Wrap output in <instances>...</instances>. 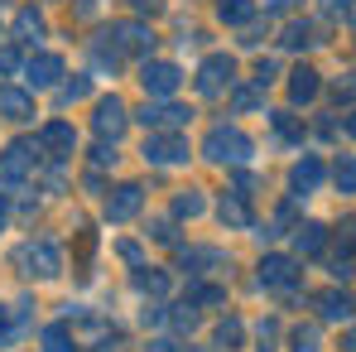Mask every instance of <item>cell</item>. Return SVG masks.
I'll use <instances>...</instances> for the list:
<instances>
[{
  "instance_id": "cell-3",
  "label": "cell",
  "mask_w": 356,
  "mask_h": 352,
  "mask_svg": "<svg viewBox=\"0 0 356 352\" xmlns=\"http://www.w3.org/2000/svg\"><path fill=\"white\" fill-rule=\"evenodd\" d=\"M102 39H106L116 54H140V59H149V54H154V29H149V24H140V20H116Z\"/></svg>"
},
{
  "instance_id": "cell-12",
  "label": "cell",
  "mask_w": 356,
  "mask_h": 352,
  "mask_svg": "<svg viewBox=\"0 0 356 352\" xmlns=\"http://www.w3.org/2000/svg\"><path fill=\"white\" fill-rule=\"evenodd\" d=\"M140 203H145V188H140V183H116V188L106 193V217H111V222H130V217L140 213Z\"/></svg>"
},
{
  "instance_id": "cell-1",
  "label": "cell",
  "mask_w": 356,
  "mask_h": 352,
  "mask_svg": "<svg viewBox=\"0 0 356 352\" xmlns=\"http://www.w3.org/2000/svg\"><path fill=\"white\" fill-rule=\"evenodd\" d=\"M202 155L212 164H245L255 155V140L241 130V125H212L207 140H202Z\"/></svg>"
},
{
  "instance_id": "cell-4",
  "label": "cell",
  "mask_w": 356,
  "mask_h": 352,
  "mask_svg": "<svg viewBox=\"0 0 356 352\" xmlns=\"http://www.w3.org/2000/svg\"><path fill=\"white\" fill-rule=\"evenodd\" d=\"M140 155H145V164H188L193 150H188V140L178 130H149Z\"/></svg>"
},
{
  "instance_id": "cell-32",
  "label": "cell",
  "mask_w": 356,
  "mask_h": 352,
  "mask_svg": "<svg viewBox=\"0 0 356 352\" xmlns=\"http://www.w3.org/2000/svg\"><path fill=\"white\" fill-rule=\"evenodd\" d=\"M169 323H174V333H193L197 328V304H178L169 314Z\"/></svg>"
},
{
  "instance_id": "cell-9",
  "label": "cell",
  "mask_w": 356,
  "mask_h": 352,
  "mask_svg": "<svg viewBox=\"0 0 356 352\" xmlns=\"http://www.w3.org/2000/svg\"><path fill=\"white\" fill-rule=\"evenodd\" d=\"M39 140H15V145H5V155H0V174L5 178H29L34 174V164H39Z\"/></svg>"
},
{
  "instance_id": "cell-34",
  "label": "cell",
  "mask_w": 356,
  "mask_h": 352,
  "mask_svg": "<svg viewBox=\"0 0 356 352\" xmlns=\"http://www.w3.org/2000/svg\"><path fill=\"white\" fill-rule=\"evenodd\" d=\"M275 130H280V135H284V140H303V125H298L294 116H289V112H275Z\"/></svg>"
},
{
  "instance_id": "cell-5",
  "label": "cell",
  "mask_w": 356,
  "mask_h": 352,
  "mask_svg": "<svg viewBox=\"0 0 356 352\" xmlns=\"http://www.w3.org/2000/svg\"><path fill=\"white\" fill-rule=\"evenodd\" d=\"M236 77V59L232 54H207L197 68V97H222Z\"/></svg>"
},
{
  "instance_id": "cell-20",
  "label": "cell",
  "mask_w": 356,
  "mask_h": 352,
  "mask_svg": "<svg viewBox=\"0 0 356 352\" xmlns=\"http://www.w3.org/2000/svg\"><path fill=\"white\" fill-rule=\"evenodd\" d=\"M15 39L19 44H39L44 39V15L39 10H19L15 15Z\"/></svg>"
},
{
  "instance_id": "cell-50",
  "label": "cell",
  "mask_w": 356,
  "mask_h": 352,
  "mask_svg": "<svg viewBox=\"0 0 356 352\" xmlns=\"http://www.w3.org/2000/svg\"><path fill=\"white\" fill-rule=\"evenodd\" d=\"M347 135H356V112H352V116H347Z\"/></svg>"
},
{
  "instance_id": "cell-19",
  "label": "cell",
  "mask_w": 356,
  "mask_h": 352,
  "mask_svg": "<svg viewBox=\"0 0 356 352\" xmlns=\"http://www.w3.org/2000/svg\"><path fill=\"white\" fill-rule=\"evenodd\" d=\"M327 246V227L323 222H298L294 227V251L298 256H318Z\"/></svg>"
},
{
  "instance_id": "cell-15",
  "label": "cell",
  "mask_w": 356,
  "mask_h": 352,
  "mask_svg": "<svg viewBox=\"0 0 356 352\" xmlns=\"http://www.w3.org/2000/svg\"><path fill=\"white\" fill-rule=\"evenodd\" d=\"M323 178H327L323 160H318V155H303L294 169H289V188H294V193H313V188H323Z\"/></svg>"
},
{
  "instance_id": "cell-44",
  "label": "cell",
  "mask_w": 356,
  "mask_h": 352,
  "mask_svg": "<svg viewBox=\"0 0 356 352\" xmlns=\"http://www.w3.org/2000/svg\"><path fill=\"white\" fill-rule=\"evenodd\" d=\"M352 5H356V0H323V10H327V15H347Z\"/></svg>"
},
{
  "instance_id": "cell-16",
  "label": "cell",
  "mask_w": 356,
  "mask_h": 352,
  "mask_svg": "<svg viewBox=\"0 0 356 352\" xmlns=\"http://www.w3.org/2000/svg\"><path fill=\"white\" fill-rule=\"evenodd\" d=\"M178 261H183L188 270H222V266H227V251H222V246H183Z\"/></svg>"
},
{
  "instance_id": "cell-23",
  "label": "cell",
  "mask_w": 356,
  "mask_h": 352,
  "mask_svg": "<svg viewBox=\"0 0 356 352\" xmlns=\"http://www.w3.org/2000/svg\"><path fill=\"white\" fill-rule=\"evenodd\" d=\"M212 343H217V348H222V352L241 348V343H245V323H241V319H232V314H227V319H222V323H217V333H212Z\"/></svg>"
},
{
  "instance_id": "cell-27",
  "label": "cell",
  "mask_w": 356,
  "mask_h": 352,
  "mask_svg": "<svg viewBox=\"0 0 356 352\" xmlns=\"http://www.w3.org/2000/svg\"><path fill=\"white\" fill-rule=\"evenodd\" d=\"M202 208H207V198L197 188H183L174 198V217H202Z\"/></svg>"
},
{
  "instance_id": "cell-45",
  "label": "cell",
  "mask_w": 356,
  "mask_h": 352,
  "mask_svg": "<svg viewBox=\"0 0 356 352\" xmlns=\"http://www.w3.org/2000/svg\"><path fill=\"white\" fill-rule=\"evenodd\" d=\"M120 256H125L130 266H140V246H135V241H120Z\"/></svg>"
},
{
  "instance_id": "cell-22",
  "label": "cell",
  "mask_w": 356,
  "mask_h": 352,
  "mask_svg": "<svg viewBox=\"0 0 356 352\" xmlns=\"http://www.w3.org/2000/svg\"><path fill=\"white\" fill-rule=\"evenodd\" d=\"M217 217H222L227 227H250V208H245V198H241V193H227V198H222Z\"/></svg>"
},
{
  "instance_id": "cell-47",
  "label": "cell",
  "mask_w": 356,
  "mask_h": 352,
  "mask_svg": "<svg viewBox=\"0 0 356 352\" xmlns=\"http://www.w3.org/2000/svg\"><path fill=\"white\" fill-rule=\"evenodd\" d=\"M298 0H265V10H294Z\"/></svg>"
},
{
  "instance_id": "cell-17",
  "label": "cell",
  "mask_w": 356,
  "mask_h": 352,
  "mask_svg": "<svg viewBox=\"0 0 356 352\" xmlns=\"http://www.w3.org/2000/svg\"><path fill=\"white\" fill-rule=\"evenodd\" d=\"M318 92H323V82H318L313 68H294V72H289V102H294V107L318 102Z\"/></svg>"
},
{
  "instance_id": "cell-39",
  "label": "cell",
  "mask_w": 356,
  "mask_h": 352,
  "mask_svg": "<svg viewBox=\"0 0 356 352\" xmlns=\"http://www.w3.org/2000/svg\"><path fill=\"white\" fill-rule=\"evenodd\" d=\"M149 236H154L159 246H174V241H178V232H174V222H169V217H159V222L149 227Z\"/></svg>"
},
{
  "instance_id": "cell-13",
  "label": "cell",
  "mask_w": 356,
  "mask_h": 352,
  "mask_svg": "<svg viewBox=\"0 0 356 352\" xmlns=\"http://www.w3.org/2000/svg\"><path fill=\"white\" fill-rule=\"evenodd\" d=\"M58 77H63V59L58 54H29L24 59V82L39 92V87H58Z\"/></svg>"
},
{
  "instance_id": "cell-30",
  "label": "cell",
  "mask_w": 356,
  "mask_h": 352,
  "mask_svg": "<svg viewBox=\"0 0 356 352\" xmlns=\"http://www.w3.org/2000/svg\"><path fill=\"white\" fill-rule=\"evenodd\" d=\"M260 102H265V87H255V82H250V87H236V92H232V107H236V112H255Z\"/></svg>"
},
{
  "instance_id": "cell-46",
  "label": "cell",
  "mask_w": 356,
  "mask_h": 352,
  "mask_svg": "<svg viewBox=\"0 0 356 352\" xmlns=\"http://www.w3.org/2000/svg\"><path fill=\"white\" fill-rule=\"evenodd\" d=\"M174 348H178L174 338H154V343H149V352H174Z\"/></svg>"
},
{
  "instance_id": "cell-2",
  "label": "cell",
  "mask_w": 356,
  "mask_h": 352,
  "mask_svg": "<svg viewBox=\"0 0 356 352\" xmlns=\"http://www.w3.org/2000/svg\"><path fill=\"white\" fill-rule=\"evenodd\" d=\"M15 266H19V275L54 280V275H63V251H58V241H49V236H34V241H24V246L15 251Z\"/></svg>"
},
{
  "instance_id": "cell-28",
  "label": "cell",
  "mask_w": 356,
  "mask_h": 352,
  "mask_svg": "<svg viewBox=\"0 0 356 352\" xmlns=\"http://www.w3.org/2000/svg\"><path fill=\"white\" fill-rule=\"evenodd\" d=\"M332 183H337L342 193H356V155H342V160H337V169H332Z\"/></svg>"
},
{
  "instance_id": "cell-24",
  "label": "cell",
  "mask_w": 356,
  "mask_h": 352,
  "mask_svg": "<svg viewBox=\"0 0 356 352\" xmlns=\"http://www.w3.org/2000/svg\"><path fill=\"white\" fill-rule=\"evenodd\" d=\"M217 20L222 24H250L255 20V0H222L217 5Z\"/></svg>"
},
{
  "instance_id": "cell-29",
  "label": "cell",
  "mask_w": 356,
  "mask_h": 352,
  "mask_svg": "<svg viewBox=\"0 0 356 352\" xmlns=\"http://www.w3.org/2000/svg\"><path fill=\"white\" fill-rule=\"evenodd\" d=\"M289 343H294V352H323V338H318V328H313V323H298Z\"/></svg>"
},
{
  "instance_id": "cell-33",
  "label": "cell",
  "mask_w": 356,
  "mask_h": 352,
  "mask_svg": "<svg viewBox=\"0 0 356 352\" xmlns=\"http://www.w3.org/2000/svg\"><path fill=\"white\" fill-rule=\"evenodd\" d=\"M15 72H24V59H19L15 44H5V49H0V77H15Z\"/></svg>"
},
{
  "instance_id": "cell-31",
  "label": "cell",
  "mask_w": 356,
  "mask_h": 352,
  "mask_svg": "<svg viewBox=\"0 0 356 352\" xmlns=\"http://www.w3.org/2000/svg\"><path fill=\"white\" fill-rule=\"evenodd\" d=\"M44 352H72V338H67L63 323H49L44 328Z\"/></svg>"
},
{
  "instance_id": "cell-40",
  "label": "cell",
  "mask_w": 356,
  "mask_h": 352,
  "mask_svg": "<svg viewBox=\"0 0 356 352\" xmlns=\"http://www.w3.org/2000/svg\"><path fill=\"white\" fill-rule=\"evenodd\" d=\"M255 333H260V352H275V338H280V323H275V319H265Z\"/></svg>"
},
{
  "instance_id": "cell-41",
  "label": "cell",
  "mask_w": 356,
  "mask_h": 352,
  "mask_svg": "<svg viewBox=\"0 0 356 352\" xmlns=\"http://www.w3.org/2000/svg\"><path fill=\"white\" fill-rule=\"evenodd\" d=\"M19 328H24V314H19L15 323H0V348H5V343H15V338H19Z\"/></svg>"
},
{
  "instance_id": "cell-21",
  "label": "cell",
  "mask_w": 356,
  "mask_h": 352,
  "mask_svg": "<svg viewBox=\"0 0 356 352\" xmlns=\"http://www.w3.org/2000/svg\"><path fill=\"white\" fill-rule=\"evenodd\" d=\"M280 44H284V49H313V44H323V39H318V29H313V24H308V20H294V24H289V29H284V39H280Z\"/></svg>"
},
{
  "instance_id": "cell-14",
  "label": "cell",
  "mask_w": 356,
  "mask_h": 352,
  "mask_svg": "<svg viewBox=\"0 0 356 352\" xmlns=\"http://www.w3.org/2000/svg\"><path fill=\"white\" fill-rule=\"evenodd\" d=\"M0 116L5 121H29L34 116V97L15 82H0Z\"/></svg>"
},
{
  "instance_id": "cell-25",
  "label": "cell",
  "mask_w": 356,
  "mask_h": 352,
  "mask_svg": "<svg viewBox=\"0 0 356 352\" xmlns=\"http://www.w3.org/2000/svg\"><path fill=\"white\" fill-rule=\"evenodd\" d=\"M135 290L140 294H164L169 290V275L154 270V266H135Z\"/></svg>"
},
{
  "instance_id": "cell-38",
  "label": "cell",
  "mask_w": 356,
  "mask_h": 352,
  "mask_svg": "<svg viewBox=\"0 0 356 352\" xmlns=\"http://www.w3.org/2000/svg\"><path fill=\"white\" fill-rule=\"evenodd\" d=\"M275 77H280V63H275V59H260V63H255V87H270Z\"/></svg>"
},
{
  "instance_id": "cell-18",
  "label": "cell",
  "mask_w": 356,
  "mask_h": 352,
  "mask_svg": "<svg viewBox=\"0 0 356 352\" xmlns=\"http://www.w3.org/2000/svg\"><path fill=\"white\" fill-rule=\"evenodd\" d=\"M39 145H44V150H54V155H72V145H77V130H72L67 121H49V125L39 130Z\"/></svg>"
},
{
  "instance_id": "cell-37",
  "label": "cell",
  "mask_w": 356,
  "mask_h": 352,
  "mask_svg": "<svg viewBox=\"0 0 356 352\" xmlns=\"http://www.w3.org/2000/svg\"><path fill=\"white\" fill-rule=\"evenodd\" d=\"M111 164H116V145H111V140H102V145L92 150V169H111Z\"/></svg>"
},
{
  "instance_id": "cell-7",
  "label": "cell",
  "mask_w": 356,
  "mask_h": 352,
  "mask_svg": "<svg viewBox=\"0 0 356 352\" xmlns=\"http://www.w3.org/2000/svg\"><path fill=\"white\" fill-rule=\"evenodd\" d=\"M125 125H130L125 102H120V97H102V102H97V112H92V130H97L102 140H111V145H116L120 135H125Z\"/></svg>"
},
{
  "instance_id": "cell-49",
  "label": "cell",
  "mask_w": 356,
  "mask_h": 352,
  "mask_svg": "<svg viewBox=\"0 0 356 352\" xmlns=\"http://www.w3.org/2000/svg\"><path fill=\"white\" fill-rule=\"evenodd\" d=\"M342 348H347V352H356V328L347 333V343H342Z\"/></svg>"
},
{
  "instance_id": "cell-36",
  "label": "cell",
  "mask_w": 356,
  "mask_h": 352,
  "mask_svg": "<svg viewBox=\"0 0 356 352\" xmlns=\"http://www.w3.org/2000/svg\"><path fill=\"white\" fill-rule=\"evenodd\" d=\"M327 270H332V280H352V275H356V261H352V251L332 256V266H327Z\"/></svg>"
},
{
  "instance_id": "cell-26",
  "label": "cell",
  "mask_w": 356,
  "mask_h": 352,
  "mask_svg": "<svg viewBox=\"0 0 356 352\" xmlns=\"http://www.w3.org/2000/svg\"><path fill=\"white\" fill-rule=\"evenodd\" d=\"M188 304L217 309V304H227V290H222V285H188Z\"/></svg>"
},
{
  "instance_id": "cell-11",
  "label": "cell",
  "mask_w": 356,
  "mask_h": 352,
  "mask_svg": "<svg viewBox=\"0 0 356 352\" xmlns=\"http://www.w3.org/2000/svg\"><path fill=\"white\" fill-rule=\"evenodd\" d=\"M313 309H318V314H323L327 323H347V319L356 314V299L342 290V285H327V290L313 294Z\"/></svg>"
},
{
  "instance_id": "cell-6",
  "label": "cell",
  "mask_w": 356,
  "mask_h": 352,
  "mask_svg": "<svg viewBox=\"0 0 356 352\" xmlns=\"http://www.w3.org/2000/svg\"><path fill=\"white\" fill-rule=\"evenodd\" d=\"M140 125L145 130H183L188 121H193V112L188 107H178V102H169V97H154V102H145L140 107Z\"/></svg>"
},
{
  "instance_id": "cell-48",
  "label": "cell",
  "mask_w": 356,
  "mask_h": 352,
  "mask_svg": "<svg viewBox=\"0 0 356 352\" xmlns=\"http://www.w3.org/2000/svg\"><path fill=\"white\" fill-rule=\"evenodd\" d=\"M5 213H10V193H0V227H5Z\"/></svg>"
},
{
  "instance_id": "cell-42",
  "label": "cell",
  "mask_w": 356,
  "mask_h": 352,
  "mask_svg": "<svg viewBox=\"0 0 356 352\" xmlns=\"http://www.w3.org/2000/svg\"><path fill=\"white\" fill-rule=\"evenodd\" d=\"M232 188L245 198V193H255V188H260V178H255V174H236V178H232Z\"/></svg>"
},
{
  "instance_id": "cell-8",
  "label": "cell",
  "mask_w": 356,
  "mask_h": 352,
  "mask_svg": "<svg viewBox=\"0 0 356 352\" xmlns=\"http://www.w3.org/2000/svg\"><path fill=\"white\" fill-rule=\"evenodd\" d=\"M178 82H183V72H178V63H159V59H145L140 68V87L149 92V97H174Z\"/></svg>"
},
{
  "instance_id": "cell-10",
  "label": "cell",
  "mask_w": 356,
  "mask_h": 352,
  "mask_svg": "<svg viewBox=\"0 0 356 352\" xmlns=\"http://www.w3.org/2000/svg\"><path fill=\"white\" fill-rule=\"evenodd\" d=\"M260 285L289 294L298 285V261L294 256H265V261H260Z\"/></svg>"
},
{
  "instance_id": "cell-43",
  "label": "cell",
  "mask_w": 356,
  "mask_h": 352,
  "mask_svg": "<svg viewBox=\"0 0 356 352\" xmlns=\"http://www.w3.org/2000/svg\"><path fill=\"white\" fill-rule=\"evenodd\" d=\"M130 10H135V15H159L164 0H130Z\"/></svg>"
},
{
  "instance_id": "cell-35",
  "label": "cell",
  "mask_w": 356,
  "mask_h": 352,
  "mask_svg": "<svg viewBox=\"0 0 356 352\" xmlns=\"http://www.w3.org/2000/svg\"><path fill=\"white\" fill-rule=\"evenodd\" d=\"M87 92H92V82H87V77H77V82H67V87L58 92V102H63V107H72V102H82Z\"/></svg>"
}]
</instances>
